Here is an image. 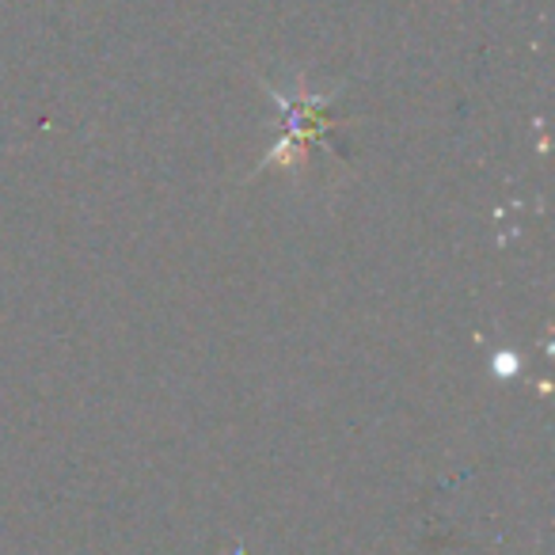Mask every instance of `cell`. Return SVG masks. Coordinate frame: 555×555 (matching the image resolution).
<instances>
[{
	"label": "cell",
	"mask_w": 555,
	"mask_h": 555,
	"mask_svg": "<svg viewBox=\"0 0 555 555\" xmlns=\"http://www.w3.org/2000/svg\"><path fill=\"white\" fill-rule=\"evenodd\" d=\"M270 95H274V103L282 107V115H286V133H282L278 145L267 153L259 171H267V168L297 171L305 164V156H309V149L327 141V126H332L327 107H332V100L339 92L317 95L305 80H297V92L286 95V92H278V88H270Z\"/></svg>",
	"instance_id": "obj_1"
}]
</instances>
